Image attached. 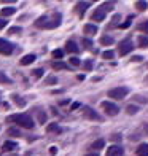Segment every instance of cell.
Returning <instances> with one entry per match:
<instances>
[{
	"mask_svg": "<svg viewBox=\"0 0 148 156\" xmlns=\"http://www.w3.org/2000/svg\"><path fill=\"white\" fill-rule=\"evenodd\" d=\"M104 147H105V140H104V139H97L96 142H93L91 150H102Z\"/></svg>",
	"mask_w": 148,
	"mask_h": 156,
	"instance_id": "16",
	"label": "cell"
},
{
	"mask_svg": "<svg viewBox=\"0 0 148 156\" xmlns=\"http://www.w3.org/2000/svg\"><path fill=\"white\" fill-rule=\"evenodd\" d=\"M111 8H113V5H111V3H102L99 8H96V10L93 11V16H91V19L96 21V23H100V21L105 19L107 13H108Z\"/></svg>",
	"mask_w": 148,
	"mask_h": 156,
	"instance_id": "3",
	"label": "cell"
},
{
	"mask_svg": "<svg viewBox=\"0 0 148 156\" xmlns=\"http://www.w3.org/2000/svg\"><path fill=\"white\" fill-rule=\"evenodd\" d=\"M146 6H148L146 2H136V8H137L139 11H145V10H146Z\"/></svg>",
	"mask_w": 148,
	"mask_h": 156,
	"instance_id": "27",
	"label": "cell"
},
{
	"mask_svg": "<svg viewBox=\"0 0 148 156\" xmlns=\"http://www.w3.org/2000/svg\"><path fill=\"white\" fill-rule=\"evenodd\" d=\"M86 156H99V153H97V151H94V153H88Z\"/></svg>",
	"mask_w": 148,
	"mask_h": 156,
	"instance_id": "45",
	"label": "cell"
},
{
	"mask_svg": "<svg viewBox=\"0 0 148 156\" xmlns=\"http://www.w3.org/2000/svg\"><path fill=\"white\" fill-rule=\"evenodd\" d=\"M33 61H35V54H27L21 59V66H29V64H32Z\"/></svg>",
	"mask_w": 148,
	"mask_h": 156,
	"instance_id": "19",
	"label": "cell"
},
{
	"mask_svg": "<svg viewBox=\"0 0 148 156\" xmlns=\"http://www.w3.org/2000/svg\"><path fill=\"white\" fill-rule=\"evenodd\" d=\"M123 154H124L123 148L118 147V145H111L107 150V156H123Z\"/></svg>",
	"mask_w": 148,
	"mask_h": 156,
	"instance_id": "10",
	"label": "cell"
},
{
	"mask_svg": "<svg viewBox=\"0 0 148 156\" xmlns=\"http://www.w3.org/2000/svg\"><path fill=\"white\" fill-rule=\"evenodd\" d=\"M128 94H129V88H126V86H118V88H113V89L108 91V97L110 99H118V101L124 99Z\"/></svg>",
	"mask_w": 148,
	"mask_h": 156,
	"instance_id": "4",
	"label": "cell"
},
{
	"mask_svg": "<svg viewBox=\"0 0 148 156\" xmlns=\"http://www.w3.org/2000/svg\"><path fill=\"white\" fill-rule=\"evenodd\" d=\"M0 83H5V84H10L11 83V78H8L5 73L0 72Z\"/></svg>",
	"mask_w": 148,
	"mask_h": 156,
	"instance_id": "30",
	"label": "cell"
},
{
	"mask_svg": "<svg viewBox=\"0 0 148 156\" xmlns=\"http://www.w3.org/2000/svg\"><path fill=\"white\" fill-rule=\"evenodd\" d=\"M83 46L86 49H93V40L89 38H83Z\"/></svg>",
	"mask_w": 148,
	"mask_h": 156,
	"instance_id": "32",
	"label": "cell"
},
{
	"mask_svg": "<svg viewBox=\"0 0 148 156\" xmlns=\"http://www.w3.org/2000/svg\"><path fill=\"white\" fill-rule=\"evenodd\" d=\"M83 116L84 118H88V119H93V121H100V119H102V116L100 115H99V113L93 108V107H88V105H86V107H83Z\"/></svg>",
	"mask_w": 148,
	"mask_h": 156,
	"instance_id": "7",
	"label": "cell"
},
{
	"mask_svg": "<svg viewBox=\"0 0 148 156\" xmlns=\"http://www.w3.org/2000/svg\"><path fill=\"white\" fill-rule=\"evenodd\" d=\"M11 99H13V102H15L16 105H18V107H26V101H24V99L23 97H21V96H18V94H13L11 96Z\"/></svg>",
	"mask_w": 148,
	"mask_h": 156,
	"instance_id": "18",
	"label": "cell"
},
{
	"mask_svg": "<svg viewBox=\"0 0 148 156\" xmlns=\"http://www.w3.org/2000/svg\"><path fill=\"white\" fill-rule=\"evenodd\" d=\"M137 29L142 30V32H145V34L148 35V19H146V21H142V23L137 26Z\"/></svg>",
	"mask_w": 148,
	"mask_h": 156,
	"instance_id": "24",
	"label": "cell"
},
{
	"mask_svg": "<svg viewBox=\"0 0 148 156\" xmlns=\"http://www.w3.org/2000/svg\"><path fill=\"white\" fill-rule=\"evenodd\" d=\"M145 83H148V76H145Z\"/></svg>",
	"mask_w": 148,
	"mask_h": 156,
	"instance_id": "46",
	"label": "cell"
},
{
	"mask_svg": "<svg viewBox=\"0 0 148 156\" xmlns=\"http://www.w3.org/2000/svg\"><path fill=\"white\" fill-rule=\"evenodd\" d=\"M78 107H80V104H76V102H75V104L72 105V110H76V108H78Z\"/></svg>",
	"mask_w": 148,
	"mask_h": 156,
	"instance_id": "44",
	"label": "cell"
},
{
	"mask_svg": "<svg viewBox=\"0 0 148 156\" xmlns=\"http://www.w3.org/2000/svg\"><path fill=\"white\" fill-rule=\"evenodd\" d=\"M83 67H84V70H93V67H94L93 59H86V61H84V64H83Z\"/></svg>",
	"mask_w": 148,
	"mask_h": 156,
	"instance_id": "26",
	"label": "cell"
},
{
	"mask_svg": "<svg viewBox=\"0 0 148 156\" xmlns=\"http://www.w3.org/2000/svg\"><path fill=\"white\" fill-rule=\"evenodd\" d=\"M102 56H104V59H113L115 58V53L113 51H105Z\"/></svg>",
	"mask_w": 148,
	"mask_h": 156,
	"instance_id": "36",
	"label": "cell"
},
{
	"mask_svg": "<svg viewBox=\"0 0 148 156\" xmlns=\"http://www.w3.org/2000/svg\"><path fill=\"white\" fill-rule=\"evenodd\" d=\"M13 51H15V46H13L10 41H6V40H3V38H0V54L10 56Z\"/></svg>",
	"mask_w": 148,
	"mask_h": 156,
	"instance_id": "8",
	"label": "cell"
},
{
	"mask_svg": "<svg viewBox=\"0 0 148 156\" xmlns=\"http://www.w3.org/2000/svg\"><path fill=\"white\" fill-rule=\"evenodd\" d=\"M83 30H84V35H96L97 34V26L96 24H86Z\"/></svg>",
	"mask_w": 148,
	"mask_h": 156,
	"instance_id": "13",
	"label": "cell"
},
{
	"mask_svg": "<svg viewBox=\"0 0 148 156\" xmlns=\"http://www.w3.org/2000/svg\"><path fill=\"white\" fill-rule=\"evenodd\" d=\"M116 23H119V15H115L113 16V19H111V27H115Z\"/></svg>",
	"mask_w": 148,
	"mask_h": 156,
	"instance_id": "39",
	"label": "cell"
},
{
	"mask_svg": "<svg viewBox=\"0 0 148 156\" xmlns=\"http://www.w3.org/2000/svg\"><path fill=\"white\" fill-rule=\"evenodd\" d=\"M69 62H70V64H72V66H73V67H78V66H80V64H81V61H80L78 58H70V59H69Z\"/></svg>",
	"mask_w": 148,
	"mask_h": 156,
	"instance_id": "34",
	"label": "cell"
},
{
	"mask_svg": "<svg viewBox=\"0 0 148 156\" xmlns=\"http://www.w3.org/2000/svg\"><path fill=\"white\" fill-rule=\"evenodd\" d=\"M102 110L105 112V115H108V116H116L118 113H119V108H118V105H115L113 102H102Z\"/></svg>",
	"mask_w": 148,
	"mask_h": 156,
	"instance_id": "6",
	"label": "cell"
},
{
	"mask_svg": "<svg viewBox=\"0 0 148 156\" xmlns=\"http://www.w3.org/2000/svg\"><path fill=\"white\" fill-rule=\"evenodd\" d=\"M23 32V29H21L19 26H15V27H10V30H8V34L10 35H15V34H21Z\"/></svg>",
	"mask_w": 148,
	"mask_h": 156,
	"instance_id": "31",
	"label": "cell"
},
{
	"mask_svg": "<svg viewBox=\"0 0 148 156\" xmlns=\"http://www.w3.org/2000/svg\"><path fill=\"white\" fill-rule=\"evenodd\" d=\"M62 56H64V51H62V49H54L53 51V58L54 59H62Z\"/></svg>",
	"mask_w": 148,
	"mask_h": 156,
	"instance_id": "29",
	"label": "cell"
},
{
	"mask_svg": "<svg viewBox=\"0 0 148 156\" xmlns=\"http://www.w3.org/2000/svg\"><path fill=\"white\" fill-rule=\"evenodd\" d=\"M126 112H128L129 115H136V113L139 112V108L136 107V105H128V107H126Z\"/></svg>",
	"mask_w": 148,
	"mask_h": 156,
	"instance_id": "28",
	"label": "cell"
},
{
	"mask_svg": "<svg viewBox=\"0 0 148 156\" xmlns=\"http://www.w3.org/2000/svg\"><path fill=\"white\" fill-rule=\"evenodd\" d=\"M18 148L16 142H5L3 144V151H15Z\"/></svg>",
	"mask_w": 148,
	"mask_h": 156,
	"instance_id": "20",
	"label": "cell"
},
{
	"mask_svg": "<svg viewBox=\"0 0 148 156\" xmlns=\"http://www.w3.org/2000/svg\"><path fill=\"white\" fill-rule=\"evenodd\" d=\"M5 26H6V21H5V19L2 18V19H0V30H2V29H3Z\"/></svg>",
	"mask_w": 148,
	"mask_h": 156,
	"instance_id": "41",
	"label": "cell"
},
{
	"mask_svg": "<svg viewBox=\"0 0 148 156\" xmlns=\"http://www.w3.org/2000/svg\"><path fill=\"white\" fill-rule=\"evenodd\" d=\"M43 69H33L32 70V76L33 78H41V76H43Z\"/></svg>",
	"mask_w": 148,
	"mask_h": 156,
	"instance_id": "25",
	"label": "cell"
},
{
	"mask_svg": "<svg viewBox=\"0 0 148 156\" xmlns=\"http://www.w3.org/2000/svg\"><path fill=\"white\" fill-rule=\"evenodd\" d=\"M132 49H134V45H132L131 38H126V40H123V41H119V43H118V53H119V56L129 54Z\"/></svg>",
	"mask_w": 148,
	"mask_h": 156,
	"instance_id": "5",
	"label": "cell"
},
{
	"mask_svg": "<svg viewBox=\"0 0 148 156\" xmlns=\"http://www.w3.org/2000/svg\"><path fill=\"white\" fill-rule=\"evenodd\" d=\"M46 131L49 134H61L62 132V127L59 124H56V123H51V124H48L46 126Z\"/></svg>",
	"mask_w": 148,
	"mask_h": 156,
	"instance_id": "12",
	"label": "cell"
},
{
	"mask_svg": "<svg viewBox=\"0 0 148 156\" xmlns=\"http://www.w3.org/2000/svg\"><path fill=\"white\" fill-rule=\"evenodd\" d=\"M140 61H142L140 56H134V58H132V62H140Z\"/></svg>",
	"mask_w": 148,
	"mask_h": 156,
	"instance_id": "43",
	"label": "cell"
},
{
	"mask_svg": "<svg viewBox=\"0 0 148 156\" xmlns=\"http://www.w3.org/2000/svg\"><path fill=\"white\" fill-rule=\"evenodd\" d=\"M56 81H58V78H56V76H48V78H46V83H48V84H54Z\"/></svg>",
	"mask_w": 148,
	"mask_h": 156,
	"instance_id": "38",
	"label": "cell"
},
{
	"mask_svg": "<svg viewBox=\"0 0 148 156\" xmlns=\"http://www.w3.org/2000/svg\"><path fill=\"white\" fill-rule=\"evenodd\" d=\"M146 66H148V62H146Z\"/></svg>",
	"mask_w": 148,
	"mask_h": 156,
	"instance_id": "47",
	"label": "cell"
},
{
	"mask_svg": "<svg viewBox=\"0 0 148 156\" xmlns=\"http://www.w3.org/2000/svg\"><path fill=\"white\" fill-rule=\"evenodd\" d=\"M6 134H8V136H13V137H19V129H16V127H11V129H8V132H6Z\"/></svg>",
	"mask_w": 148,
	"mask_h": 156,
	"instance_id": "33",
	"label": "cell"
},
{
	"mask_svg": "<svg viewBox=\"0 0 148 156\" xmlns=\"http://www.w3.org/2000/svg\"><path fill=\"white\" fill-rule=\"evenodd\" d=\"M89 6H91L89 2H78V3L75 5V13H76L80 18H83V16H84V11H86Z\"/></svg>",
	"mask_w": 148,
	"mask_h": 156,
	"instance_id": "9",
	"label": "cell"
},
{
	"mask_svg": "<svg viewBox=\"0 0 148 156\" xmlns=\"http://www.w3.org/2000/svg\"><path fill=\"white\" fill-rule=\"evenodd\" d=\"M8 123H15L21 127H26V129H33V119L27 115V113H16V115H11L6 118Z\"/></svg>",
	"mask_w": 148,
	"mask_h": 156,
	"instance_id": "2",
	"label": "cell"
},
{
	"mask_svg": "<svg viewBox=\"0 0 148 156\" xmlns=\"http://www.w3.org/2000/svg\"><path fill=\"white\" fill-rule=\"evenodd\" d=\"M37 118H38V123H41V124H45L46 123V113L43 112V110H37Z\"/></svg>",
	"mask_w": 148,
	"mask_h": 156,
	"instance_id": "23",
	"label": "cell"
},
{
	"mask_svg": "<svg viewBox=\"0 0 148 156\" xmlns=\"http://www.w3.org/2000/svg\"><path fill=\"white\" fill-rule=\"evenodd\" d=\"M134 101L142 102V104H146V102H148V99H145V97H142V96H134Z\"/></svg>",
	"mask_w": 148,
	"mask_h": 156,
	"instance_id": "37",
	"label": "cell"
},
{
	"mask_svg": "<svg viewBox=\"0 0 148 156\" xmlns=\"http://www.w3.org/2000/svg\"><path fill=\"white\" fill-rule=\"evenodd\" d=\"M65 51H67V53H73V54H76V53H80V46L76 45L73 40H69L67 43H65Z\"/></svg>",
	"mask_w": 148,
	"mask_h": 156,
	"instance_id": "11",
	"label": "cell"
},
{
	"mask_svg": "<svg viewBox=\"0 0 148 156\" xmlns=\"http://www.w3.org/2000/svg\"><path fill=\"white\" fill-rule=\"evenodd\" d=\"M51 67L54 69V70H65V69H69V66L65 62H62V61H54L53 64H51Z\"/></svg>",
	"mask_w": 148,
	"mask_h": 156,
	"instance_id": "15",
	"label": "cell"
},
{
	"mask_svg": "<svg viewBox=\"0 0 148 156\" xmlns=\"http://www.w3.org/2000/svg\"><path fill=\"white\" fill-rule=\"evenodd\" d=\"M110 139L113 140V142H119V140H121V136H119V134H113V136H111Z\"/></svg>",
	"mask_w": 148,
	"mask_h": 156,
	"instance_id": "40",
	"label": "cell"
},
{
	"mask_svg": "<svg viewBox=\"0 0 148 156\" xmlns=\"http://www.w3.org/2000/svg\"><path fill=\"white\" fill-rule=\"evenodd\" d=\"M134 18L132 16H128V18H126V23H123L121 26H119V27H121V29H126V27H129L131 26V21H132Z\"/></svg>",
	"mask_w": 148,
	"mask_h": 156,
	"instance_id": "35",
	"label": "cell"
},
{
	"mask_svg": "<svg viewBox=\"0 0 148 156\" xmlns=\"http://www.w3.org/2000/svg\"><path fill=\"white\" fill-rule=\"evenodd\" d=\"M139 46L140 48L148 46V35H139Z\"/></svg>",
	"mask_w": 148,
	"mask_h": 156,
	"instance_id": "22",
	"label": "cell"
},
{
	"mask_svg": "<svg viewBox=\"0 0 148 156\" xmlns=\"http://www.w3.org/2000/svg\"><path fill=\"white\" fill-rule=\"evenodd\" d=\"M100 45L102 46H110V45H113L115 43V40H113V37H110V35H104V37H100Z\"/></svg>",
	"mask_w": 148,
	"mask_h": 156,
	"instance_id": "14",
	"label": "cell"
},
{
	"mask_svg": "<svg viewBox=\"0 0 148 156\" xmlns=\"http://www.w3.org/2000/svg\"><path fill=\"white\" fill-rule=\"evenodd\" d=\"M137 156H148V144H142L137 147Z\"/></svg>",
	"mask_w": 148,
	"mask_h": 156,
	"instance_id": "17",
	"label": "cell"
},
{
	"mask_svg": "<svg viewBox=\"0 0 148 156\" xmlns=\"http://www.w3.org/2000/svg\"><path fill=\"white\" fill-rule=\"evenodd\" d=\"M56 153H58V148H56V147L49 148V154H56Z\"/></svg>",
	"mask_w": 148,
	"mask_h": 156,
	"instance_id": "42",
	"label": "cell"
},
{
	"mask_svg": "<svg viewBox=\"0 0 148 156\" xmlns=\"http://www.w3.org/2000/svg\"><path fill=\"white\" fill-rule=\"evenodd\" d=\"M16 13V8L15 6H5V8L2 10V16H11Z\"/></svg>",
	"mask_w": 148,
	"mask_h": 156,
	"instance_id": "21",
	"label": "cell"
},
{
	"mask_svg": "<svg viewBox=\"0 0 148 156\" xmlns=\"http://www.w3.org/2000/svg\"><path fill=\"white\" fill-rule=\"evenodd\" d=\"M62 21V16L61 13H53L51 16H41L35 21V27L37 29H56V27H59Z\"/></svg>",
	"mask_w": 148,
	"mask_h": 156,
	"instance_id": "1",
	"label": "cell"
}]
</instances>
